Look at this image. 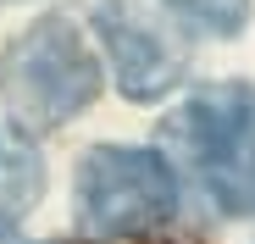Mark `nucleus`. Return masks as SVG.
<instances>
[{"instance_id": "1", "label": "nucleus", "mask_w": 255, "mask_h": 244, "mask_svg": "<svg viewBox=\"0 0 255 244\" xmlns=\"http://www.w3.org/2000/svg\"><path fill=\"white\" fill-rule=\"evenodd\" d=\"M0 95L17 128L50 133L100 95V61L67 17H39L0 61Z\"/></svg>"}, {"instance_id": "2", "label": "nucleus", "mask_w": 255, "mask_h": 244, "mask_svg": "<svg viewBox=\"0 0 255 244\" xmlns=\"http://www.w3.org/2000/svg\"><path fill=\"white\" fill-rule=\"evenodd\" d=\"M183 150L217 211L250 217L255 211V84H211L178 117Z\"/></svg>"}, {"instance_id": "3", "label": "nucleus", "mask_w": 255, "mask_h": 244, "mask_svg": "<svg viewBox=\"0 0 255 244\" xmlns=\"http://www.w3.org/2000/svg\"><path fill=\"white\" fill-rule=\"evenodd\" d=\"M78 217L106 239L166 228L178 217V178L166 155L139 144H95L78 161Z\"/></svg>"}, {"instance_id": "4", "label": "nucleus", "mask_w": 255, "mask_h": 244, "mask_svg": "<svg viewBox=\"0 0 255 244\" xmlns=\"http://www.w3.org/2000/svg\"><path fill=\"white\" fill-rule=\"evenodd\" d=\"M95 28H100L106 50H111V67H117V78H122V95L155 100V95H166V89L183 78V50H172L139 11L106 0V6L95 11Z\"/></svg>"}, {"instance_id": "5", "label": "nucleus", "mask_w": 255, "mask_h": 244, "mask_svg": "<svg viewBox=\"0 0 255 244\" xmlns=\"http://www.w3.org/2000/svg\"><path fill=\"white\" fill-rule=\"evenodd\" d=\"M166 6H172L178 17H189L194 28L217 33V39H233L250 22V0H166Z\"/></svg>"}]
</instances>
